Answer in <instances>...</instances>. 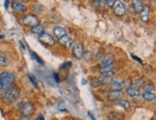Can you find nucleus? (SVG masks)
<instances>
[{
    "mask_svg": "<svg viewBox=\"0 0 156 120\" xmlns=\"http://www.w3.org/2000/svg\"><path fill=\"white\" fill-rule=\"evenodd\" d=\"M148 1H151V2H153V3H154V2H155V0H148Z\"/></svg>",
    "mask_w": 156,
    "mask_h": 120,
    "instance_id": "nucleus-37",
    "label": "nucleus"
},
{
    "mask_svg": "<svg viewBox=\"0 0 156 120\" xmlns=\"http://www.w3.org/2000/svg\"><path fill=\"white\" fill-rule=\"evenodd\" d=\"M139 16L141 21H143L144 23H147L150 19V6L144 5L143 9L141 10V12L139 13Z\"/></svg>",
    "mask_w": 156,
    "mask_h": 120,
    "instance_id": "nucleus-8",
    "label": "nucleus"
},
{
    "mask_svg": "<svg viewBox=\"0 0 156 120\" xmlns=\"http://www.w3.org/2000/svg\"><path fill=\"white\" fill-rule=\"evenodd\" d=\"M110 84H111L112 89H116V90H121L122 88H124L125 86L123 81H119V80H112Z\"/></svg>",
    "mask_w": 156,
    "mask_h": 120,
    "instance_id": "nucleus-16",
    "label": "nucleus"
},
{
    "mask_svg": "<svg viewBox=\"0 0 156 120\" xmlns=\"http://www.w3.org/2000/svg\"><path fill=\"white\" fill-rule=\"evenodd\" d=\"M29 53H30L31 57L33 58L34 60H36V61H38V63H39L40 64H42V65L45 64V61H42V59L41 57L38 56V54H37V53H35L34 51H32V50H29Z\"/></svg>",
    "mask_w": 156,
    "mask_h": 120,
    "instance_id": "nucleus-23",
    "label": "nucleus"
},
{
    "mask_svg": "<svg viewBox=\"0 0 156 120\" xmlns=\"http://www.w3.org/2000/svg\"><path fill=\"white\" fill-rule=\"evenodd\" d=\"M88 115L90 116V117H91V118H92V120H96V118H95V117H93V115L92 114H91V112H90V111L88 112Z\"/></svg>",
    "mask_w": 156,
    "mask_h": 120,
    "instance_id": "nucleus-34",
    "label": "nucleus"
},
{
    "mask_svg": "<svg viewBox=\"0 0 156 120\" xmlns=\"http://www.w3.org/2000/svg\"><path fill=\"white\" fill-rule=\"evenodd\" d=\"M28 79L30 80V82L32 83V85L37 88V80H36V78L34 77V76L31 75V74H29V75H28Z\"/></svg>",
    "mask_w": 156,
    "mask_h": 120,
    "instance_id": "nucleus-26",
    "label": "nucleus"
},
{
    "mask_svg": "<svg viewBox=\"0 0 156 120\" xmlns=\"http://www.w3.org/2000/svg\"><path fill=\"white\" fill-rule=\"evenodd\" d=\"M65 1H67V0H65Z\"/></svg>",
    "mask_w": 156,
    "mask_h": 120,
    "instance_id": "nucleus-40",
    "label": "nucleus"
},
{
    "mask_svg": "<svg viewBox=\"0 0 156 120\" xmlns=\"http://www.w3.org/2000/svg\"><path fill=\"white\" fill-rule=\"evenodd\" d=\"M39 41L42 44L45 45L46 47H52L55 45V39H53L51 35L43 33L39 37Z\"/></svg>",
    "mask_w": 156,
    "mask_h": 120,
    "instance_id": "nucleus-4",
    "label": "nucleus"
},
{
    "mask_svg": "<svg viewBox=\"0 0 156 120\" xmlns=\"http://www.w3.org/2000/svg\"><path fill=\"white\" fill-rule=\"evenodd\" d=\"M3 89V86H2V83H1V78H0V90Z\"/></svg>",
    "mask_w": 156,
    "mask_h": 120,
    "instance_id": "nucleus-35",
    "label": "nucleus"
},
{
    "mask_svg": "<svg viewBox=\"0 0 156 120\" xmlns=\"http://www.w3.org/2000/svg\"><path fill=\"white\" fill-rule=\"evenodd\" d=\"M19 111L23 116H30L35 112L34 105L30 102H25L19 105Z\"/></svg>",
    "mask_w": 156,
    "mask_h": 120,
    "instance_id": "nucleus-3",
    "label": "nucleus"
},
{
    "mask_svg": "<svg viewBox=\"0 0 156 120\" xmlns=\"http://www.w3.org/2000/svg\"><path fill=\"white\" fill-rule=\"evenodd\" d=\"M71 120H79V119H77V118H72Z\"/></svg>",
    "mask_w": 156,
    "mask_h": 120,
    "instance_id": "nucleus-38",
    "label": "nucleus"
},
{
    "mask_svg": "<svg viewBox=\"0 0 156 120\" xmlns=\"http://www.w3.org/2000/svg\"><path fill=\"white\" fill-rule=\"evenodd\" d=\"M143 98L147 102H154L156 99V95L155 92H150V91H147V90H144V92L142 93Z\"/></svg>",
    "mask_w": 156,
    "mask_h": 120,
    "instance_id": "nucleus-17",
    "label": "nucleus"
},
{
    "mask_svg": "<svg viewBox=\"0 0 156 120\" xmlns=\"http://www.w3.org/2000/svg\"><path fill=\"white\" fill-rule=\"evenodd\" d=\"M113 11H114V14L116 16H124L125 13H126V8H125V5L123 4V2L119 1V0H116L115 4L113 5Z\"/></svg>",
    "mask_w": 156,
    "mask_h": 120,
    "instance_id": "nucleus-6",
    "label": "nucleus"
},
{
    "mask_svg": "<svg viewBox=\"0 0 156 120\" xmlns=\"http://www.w3.org/2000/svg\"><path fill=\"white\" fill-rule=\"evenodd\" d=\"M100 73L102 76H107V77H113L116 74V69L112 66L104 67L100 69Z\"/></svg>",
    "mask_w": 156,
    "mask_h": 120,
    "instance_id": "nucleus-13",
    "label": "nucleus"
},
{
    "mask_svg": "<svg viewBox=\"0 0 156 120\" xmlns=\"http://www.w3.org/2000/svg\"><path fill=\"white\" fill-rule=\"evenodd\" d=\"M131 5L133 7V10L138 14L141 12V10L143 9V6H144L143 2L141 0H131Z\"/></svg>",
    "mask_w": 156,
    "mask_h": 120,
    "instance_id": "nucleus-19",
    "label": "nucleus"
},
{
    "mask_svg": "<svg viewBox=\"0 0 156 120\" xmlns=\"http://www.w3.org/2000/svg\"><path fill=\"white\" fill-rule=\"evenodd\" d=\"M91 84H92V86H98L101 85L98 79H93V80H92V82H91Z\"/></svg>",
    "mask_w": 156,
    "mask_h": 120,
    "instance_id": "nucleus-28",
    "label": "nucleus"
},
{
    "mask_svg": "<svg viewBox=\"0 0 156 120\" xmlns=\"http://www.w3.org/2000/svg\"><path fill=\"white\" fill-rule=\"evenodd\" d=\"M58 41H59L61 45H63L64 47H66V48H70V47L73 45V39H72L68 34L63 36V37L60 39H58Z\"/></svg>",
    "mask_w": 156,
    "mask_h": 120,
    "instance_id": "nucleus-10",
    "label": "nucleus"
},
{
    "mask_svg": "<svg viewBox=\"0 0 156 120\" xmlns=\"http://www.w3.org/2000/svg\"><path fill=\"white\" fill-rule=\"evenodd\" d=\"M53 75H54V79H55V81H56L57 83H59V82H60V79H59V76H58V74L54 72Z\"/></svg>",
    "mask_w": 156,
    "mask_h": 120,
    "instance_id": "nucleus-29",
    "label": "nucleus"
},
{
    "mask_svg": "<svg viewBox=\"0 0 156 120\" xmlns=\"http://www.w3.org/2000/svg\"><path fill=\"white\" fill-rule=\"evenodd\" d=\"M122 1H127V0H122Z\"/></svg>",
    "mask_w": 156,
    "mask_h": 120,
    "instance_id": "nucleus-39",
    "label": "nucleus"
},
{
    "mask_svg": "<svg viewBox=\"0 0 156 120\" xmlns=\"http://www.w3.org/2000/svg\"><path fill=\"white\" fill-rule=\"evenodd\" d=\"M71 47H72V54H73V56L76 59L80 60L85 56V48L82 43H79V42L74 43Z\"/></svg>",
    "mask_w": 156,
    "mask_h": 120,
    "instance_id": "nucleus-5",
    "label": "nucleus"
},
{
    "mask_svg": "<svg viewBox=\"0 0 156 120\" xmlns=\"http://www.w3.org/2000/svg\"><path fill=\"white\" fill-rule=\"evenodd\" d=\"M126 93L131 97H138L141 94L140 89L136 88V86H127L126 88Z\"/></svg>",
    "mask_w": 156,
    "mask_h": 120,
    "instance_id": "nucleus-15",
    "label": "nucleus"
},
{
    "mask_svg": "<svg viewBox=\"0 0 156 120\" xmlns=\"http://www.w3.org/2000/svg\"><path fill=\"white\" fill-rule=\"evenodd\" d=\"M132 58H133V59H134V60H137V61H139V63H142V60H141V59H139V58H137V57H135V56H134V55H132Z\"/></svg>",
    "mask_w": 156,
    "mask_h": 120,
    "instance_id": "nucleus-33",
    "label": "nucleus"
},
{
    "mask_svg": "<svg viewBox=\"0 0 156 120\" xmlns=\"http://www.w3.org/2000/svg\"><path fill=\"white\" fill-rule=\"evenodd\" d=\"M104 2H105V4L109 7V8H112L113 5L115 4L116 0H104Z\"/></svg>",
    "mask_w": 156,
    "mask_h": 120,
    "instance_id": "nucleus-27",
    "label": "nucleus"
},
{
    "mask_svg": "<svg viewBox=\"0 0 156 120\" xmlns=\"http://www.w3.org/2000/svg\"><path fill=\"white\" fill-rule=\"evenodd\" d=\"M53 34H54V36H55L57 39H60V38L63 37V36L67 35V31L65 30L63 27L56 26L55 28L53 29Z\"/></svg>",
    "mask_w": 156,
    "mask_h": 120,
    "instance_id": "nucleus-18",
    "label": "nucleus"
},
{
    "mask_svg": "<svg viewBox=\"0 0 156 120\" xmlns=\"http://www.w3.org/2000/svg\"><path fill=\"white\" fill-rule=\"evenodd\" d=\"M122 95V92L121 90H116V89H113L112 91H110L108 93V100L110 101H117L119 100V98L121 97Z\"/></svg>",
    "mask_w": 156,
    "mask_h": 120,
    "instance_id": "nucleus-12",
    "label": "nucleus"
},
{
    "mask_svg": "<svg viewBox=\"0 0 156 120\" xmlns=\"http://www.w3.org/2000/svg\"><path fill=\"white\" fill-rule=\"evenodd\" d=\"M20 90L14 86H11L7 89H3V91L0 92V98L5 103H13L19 96Z\"/></svg>",
    "mask_w": 156,
    "mask_h": 120,
    "instance_id": "nucleus-1",
    "label": "nucleus"
},
{
    "mask_svg": "<svg viewBox=\"0 0 156 120\" xmlns=\"http://www.w3.org/2000/svg\"><path fill=\"white\" fill-rule=\"evenodd\" d=\"M143 88H144V90H147V91L155 92V86H153V84H147Z\"/></svg>",
    "mask_w": 156,
    "mask_h": 120,
    "instance_id": "nucleus-24",
    "label": "nucleus"
},
{
    "mask_svg": "<svg viewBox=\"0 0 156 120\" xmlns=\"http://www.w3.org/2000/svg\"><path fill=\"white\" fill-rule=\"evenodd\" d=\"M31 31H32V33H33V34L41 36L42 34H43V33H45V27H43L42 25L39 24V25H37V26L32 27L31 28Z\"/></svg>",
    "mask_w": 156,
    "mask_h": 120,
    "instance_id": "nucleus-21",
    "label": "nucleus"
},
{
    "mask_svg": "<svg viewBox=\"0 0 156 120\" xmlns=\"http://www.w3.org/2000/svg\"><path fill=\"white\" fill-rule=\"evenodd\" d=\"M0 78H1V83H2V86L3 89H7L9 86H13V84L16 81V76L12 72H2L0 73Z\"/></svg>",
    "mask_w": 156,
    "mask_h": 120,
    "instance_id": "nucleus-2",
    "label": "nucleus"
},
{
    "mask_svg": "<svg viewBox=\"0 0 156 120\" xmlns=\"http://www.w3.org/2000/svg\"><path fill=\"white\" fill-rule=\"evenodd\" d=\"M10 64V58L6 53L0 52V67H6Z\"/></svg>",
    "mask_w": 156,
    "mask_h": 120,
    "instance_id": "nucleus-14",
    "label": "nucleus"
},
{
    "mask_svg": "<svg viewBox=\"0 0 156 120\" xmlns=\"http://www.w3.org/2000/svg\"><path fill=\"white\" fill-rule=\"evenodd\" d=\"M3 38H4V36H3V35H0V39H3Z\"/></svg>",
    "mask_w": 156,
    "mask_h": 120,
    "instance_id": "nucleus-36",
    "label": "nucleus"
},
{
    "mask_svg": "<svg viewBox=\"0 0 156 120\" xmlns=\"http://www.w3.org/2000/svg\"><path fill=\"white\" fill-rule=\"evenodd\" d=\"M12 8L13 10L14 11V12L19 13V14H23L26 12V6H25L23 3L21 2H17V1H14L12 3Z\"/></svg>",
    "mask_w": 156,
    "mask_h": 120,
    "instance_id": "nucleus-11",
    "label": "nucleus"
},
{
    "mask_svg": "<svg viewBox=\"0 0 156 120\" xmlns=\"http://www.w3.org/2000/svg\"><path fill=\"white\" fill-rule=\"evenodd\" d=\"M22 22L24 25H26V26L29 27H34V26H37V25L40 24V20L34 14H27V16H25L23 19H22Z\"/></svg>",
    "mask_w": 156,
    "mask_h": 120,
    "instance_id": "nucleus-7",
    "label": "nucleus"
},
{
    "mask_svg": "<svg viewBox=\"0 0 156 120\" xmlns=\"http://www.w3.org/2000/svg\"><path fill=\"white\" fill-rule=\"evenodd\" d=\"M36 120H45V116L42 114H39L37 116V118H36Z\"/></svg>",
    "mask_w": 156,
    "mask_h": 120,
    "instance_id": "nucleus-30",
    "label": "nucleus"
},
{
    "mask_svg": "<svg viewBox=\"0 0 156 120\" xmlns=\"http://www.w3.org/2000/svg\"><path fill=\"white\" fill-rule=\"evenodd\" d=\"M19 120H31V118L29 117V116H22V117H20Z\"/></svg>",
    "mask_w": 156,
    "mask_h": 120,
    "instance_id": "nucleus-31",
    "label": "nucleus"
},
{
    "mask_svg": "<svg viewBox=\"0 0 156 120\" xmlns=\"http://www.w3.org/2000/svg\"><path fill=\"white\" fill-rule=\"evenodd\" d=\"M109 118L111 120H122L124 118V114L119 111H111L109 114Z\"/></svg>",
    "mask_w": 156,
    "mask_h": 120,
    "instance_id": "nucleus-20",
    "label": "nucleus"
},
{
    "mask_svg": "<svg viewBox=\"0 0 156 120\" xmlns=\"http://www.w3.org/2000/svg\"><path fill=\"white\" fill-rule=\"evenodd\" d=\"M114 61H115V57L113 54H107V55H104L103 58L100 61V67L104 68V67L112 66V64H114Z\"/></svg>",
    "mask_w": 156,
    "mask_h": 120,
    "instance_id": "nucleus-9",
    "label": "nucleus"
},
{
    "mask_svg": "<svg viewBox=\"0 0 156 120\" xmlns=\"http://www.w3.org/2000/svg\"><path fill=\"white\" fill-rule=\"evenodd\" d=\"M9 2H10V0H5L4 5H5V8H6V9H8V7H9Z\"/></svg>",
    "mask_w": 156,
    "mask_h": 120,
    "instance_id": "nucleus-32",
    "label": "nucleus"
},
{
    "mask_svg": "<svg viewBox=\"0 0 156 120\" xmlns=\"http://www.w3.org/2000/svg\"><path fill=\"white\" fill-rule=\"evenodd\" d=\"M144 86V79H137L135 81V86H136V88L140 89V88H143Z\"/></svg>",
    "mask_w": 156,
    "mask_h": 120,
    "instance_id": "nucleus-25",
    "label": "nucleus"
},
{
    "mask_svg": "<svg viewBox=\"0 0 156 120\" xmlns=\"http://www.w3.org/2000/svg\"><path fill=\"white\" fill-rule=\"evenodd\" d=\"M117 105L118 106H121L124 110H129L130 107H131L130 102L128 100H117Z\"/></svg>",
    "mask_w": 156,
    "mask_h": 120,
    "instance_id": "nucleus-22",
    "label": "nucleus"
}]
</instances>
